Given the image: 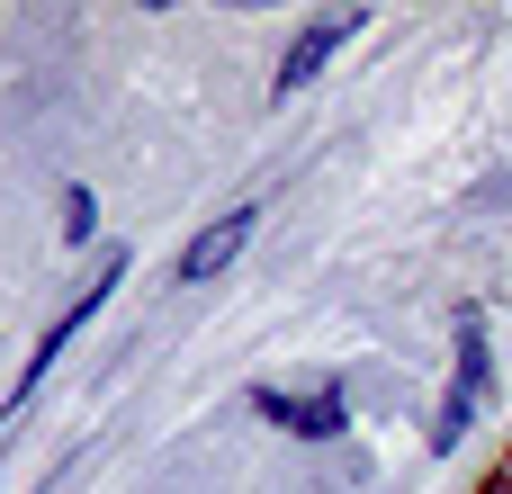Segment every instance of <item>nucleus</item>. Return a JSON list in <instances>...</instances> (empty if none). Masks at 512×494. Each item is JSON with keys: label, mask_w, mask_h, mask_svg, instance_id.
<instances>
[{"label": "nucleus", "mask_w": 512, "mask_h": 494, "mask_svg": "<svg viewBox=\"0 0 512 494\" xmlns=\"http://www.w3.org/2000/svg\"><path fill=\"white\" fill-rule=\"evenodd\" d=\"M117 279H126V252H99V270H90V279L72 288V306H63V315L45 324V342H36V360H27V378H18V396H36V378H45V369H54L63 351H72V333H81V324H90V315L108 306V288H117Z\"/></svg>", "instance_id": "2"}, {"label": "nucleus", "mask_w": 512, "mask_h": 494, "mask_svg": "<svg viewBox=\"0 0 512 494\" xmlns=\"http://www.w3.org/2000/svg\"><path fill=\"white\" fill-rule=\"evenodd\" d=\"M252 225H261V207H225L216 225H198V234H189V252H180V288H207V279H225V270L243 261Z\"/></svg>", "instance_id": "3"}, {"label": "nucleus", "mask_w": 512, "mask_h": 494, "mask_svg": "<svg viewBox=\"0 0 512 494\" xmlns=\"http://www.w3.org/2000/svg\"><path fill=\"white\" fill-rule=\"evenodd\" d=\"M486 387H495V351H486V315L468 306V315H459V369H450V396H441V414H432V450H441V459L468 441Z\"/></svg>", "instance_id": "1"}, {"label": "nucleus", "mask_w": 512, "mask_h": 494, "mask_svg": "<svg viewBox=\"0 0 512 494\" xmlns=\"http://www.w3.org/2000/svg\"><path fill=\"white\" fill-rule=\"evenodd\" d=\"M495 494H512V477H504V486H495Z\"/></svg>", "instance_id": "7"}, {"label": "nucleus", "mask_w": 512, "mask_h": 494, "mask_svg": "<svg viewBox=\"0 0 512 494\" xmlns=\"http://www.w3.org/2000/svg\"><path fill=\"white\" fill-rule=\"evenodd\" d=\"M252 414H261V423H279V432H297V441H333V432L351 423L342 387H315V396H288V387H252Z\"/></svg>", "instance_id": "4"}, {"label": "nucleus", "mask_w": 512, "mask_h": 494, "mask_svg": "<svg viewBox=\"0 0 512 494\" xmlns=\"http://www.w3.org/2000/svg\"><path fill=\"white\" fill-rule=\"evenodd\" d=\"M351 36H360V18H351V9H342V18H315V27H297V45L279 54L270 90H279V99H297V90H306V81H315V72H324V63H333Z\"/></svg>", "instance_id": "5"}, {"label": "nucleus", "mask_w": 512, "mask_h": 494, "mask_svg": "<svg viewBox=\"0 0 512 494\" xmlns=\"http://www.w3.org/2000/svg\"><path fill=\"white\" fill-rule=\"evenodd\" d=\"M63 234H72V243H90V234H99V207H90V189H63Z\"/></svg>", "instance_id": "6"}]
</instances>
